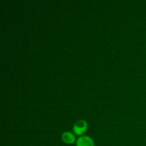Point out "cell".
Here are the masks:
<instances>
[{"mask_svg": "<svg viewBox=\"0 0 146 146\" xmlns=\"http://www.w3.org/2000/svg\"><path fill=\"white\" fill-rule=\"evenodd\" d=\"M87 128H88L87 123L84 120H79L75 123L73 129H74V133L77 135H80L84 134L87 130Z\"/></svg>", "mask_w": 146, "mask_h": 146, "instance_id": "cell-1", "label": "cell"}, {"mask_svg": "<svg viewBox=\"0 0 146 146\" xmlns=\"http://www.w3.org/2000/svg\"><path fill=\"white\" fill-rule=\"evenodd\" d=\"M76 146H95L94 142L90 137H80L76 143Z\"/></svg>", "mask_w": 146, "mask_h": 146, "instance_id": "cell-2", "label": "cell"}, {"mask_svg": "<svg viewBox=\"0 0 146 146\" xmlns=\"http://www.w3.org/2000/svg\"><path fill=\"white\" fill-rule=\"evenodd\" d=\"M61 138H62L63 141L66 143L72 144L75 141V137H74V134L70 132H64L62 134Z\"/></svg>", "mask_w": 146, "mask_h": 146, "instance_id": "cell-3", "label": "cell"}]
</instances>
